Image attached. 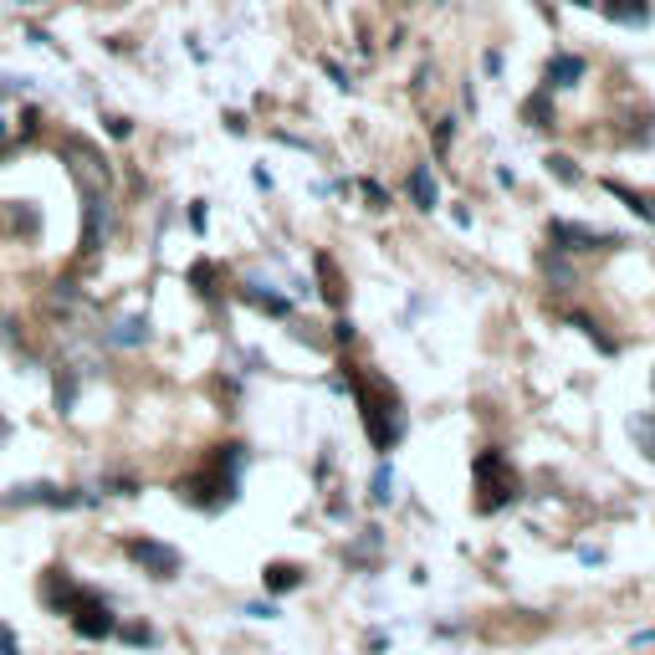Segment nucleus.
I'll list each match as a JSON object with an SVG mask.
<instances>
[{"label": "nucleus", "instance_id": "obj_15", "mask_svg": "<svg viewBox=\"0 0 655 655\" xmlns=\"http://www.w3.org/2000/svg\"><path fill=\"white\" fill-rule=\"evenodd\" d=\"M630 430H635V435H640V441H645V451H650V456H655V420H635V425H630Z\"/></svg>", "mask_w": 655, "mask_h": 655}, {"label": "nucleus", "instance_id": "obj_21", "mask_svg": "<svg viewBox=\"0 0 655 655\" xmlns=\"http://www.w3.org/2000/svg\"><path fill=\"white\" fill-rule=\"evenodd\" d=\"M635 645H655V630H640V635H635Z\"/></svg>", "mask_w": 655, "mask_h": 655}, {"label": "nucleus", "instance_id": "obj_8", "mask_svg": "<svg viewBox=\"0 0 655 655\" xmlns=\"http://www.w3.org/2000/svg\"><path fill=\"white\" fill-rule=\"evenodd\" d=\"M579 77H584V62H579V57H569V52L548 62V87H574Z\"/></svg>", "mask_w": 655, "mask_h": 655}, {"label": "nucleus", "instance_id": "obj_4", "mask_svg": "<svg viewBox=\"0 0 655 655\" xmlns=\"http://www.w3.org/2000/svg\"><path fill=\"white\" fill-rule=\"evenodd\" d=\"M128 558L144 563V569H149L154 579H169L174 569H180V553L164 548V543H154V538H128Z\"/></svg>", "mask_w": 655, "mask_h": 655}, {"label": "nucleus", "instance_id": "obj_20", "mask_svg": "<svg viewBox=\"0 0 655 655\" xmlns=\"http://www.w3.org/2000/svg\"><path fill=\"white\" fill-rule=\"evenodd\" d=\"M0 655H16V635L11 630H0Z\"/></svg>", "mask_w": 655, "mask_h": 655}, {"label": "nucleus", "instance_id": "obj_2", "mask_svg": "<svg viewBox=\"0 0 655 655\" xmlns=\"http://www.w3.org/2000/svg\"><path fill=\"white\" fill-rule=\"evenodd\" d=\"M476 476H482V507H487V512L512 502L517 476H512V466H507V456H502V451H487L482 461H476Z\"/></svg>", "mask_w": 655, "mask_h": 655}, {"label": "nucleus", "instance_id": "obj_10", "mask_svg": "<svg viewBox=\"0 0 655 655\" xmlns=\"http://www.w3.org/2000/svg\"><path fill=\"white\" fill-rule=\"evenodd\" d=\"M410 195H415L420 210H435V180H430V169H425V164L410 169Z\"/></svg>", "mask_w": 655, "mask_h": 655}, {"label": "nucleus", "instance_id": "obj_22", "mask_svg": "<svg viewBox=\"0 0 655 655\" xmlns=\"http://www.w3.org/2000/svg\"><path fill=\"white\" fill-rule=\"evenodd\" d=\"M0 134H6V128H0Z\"/></svg>", "mask_w": 655, "mask_h": 655}, {"label": "nucleus", "instance_id": "obj_7", "mask_svg": "<svg viewBox=\"0 0 655 655\" xmlns=\"http://www.w3.org/2000/svg\"><path fill=\"white\" fill-rule=\"evenodd\" d=\"M108 226V205L98 190H87V231H82V251H98V236Z\"/></svg>", "mask_w": 655, "mask_h": 655}, {"label": "nucleus", "instance_id": "obj_12", "mask_svg": "<svg viewBox=\"0 0 655 655\" xmlns=\"http://www.w3.org/2000/svg\"><path fill=\"white\" fill-rule=\"evenodd\" d=\"M302 584V574L292 569V563H272V569H267V589L272 594H282V589H297Z\"/></svg>", "mask_w": 655, "mask_h": 655}, {"label": "nucleus", "instance_id": "obj_14", "mask_svg": "<svg viewBox=\"0 0 655 655\" xmlns=\"http://www.w3.org/2000/svg\"><path fill=\"white\" fill-rule=\"evenodd\" d=\"M72 400H77V379L57 374V410H72Z\"/></svg>", "mask_w": 655, "mask_h": 655}, {"label": "nucleus", "instance_id": "obj_11", "mask_svg": "<svg viewBox=\"0 0 655 655\" xmlns=\"http://www.w3.org/2000/svg\"><path fill=\"white\" fill-rule=\"evenodd\" d=\"M604 16L609 21H625V26H645V6H640V0H609Z\"/></svg>", "mask_w": 655, "mask_h": 655}, {"label": "nucleus", "instance_id": "obj_23", "mask_svg": "<svg viewBox=\"0 0 655 655\" xmlns=\"http://www.w3.org/2000/svg\"><path fill=\"white\" fill-rule=\"evenodd\" d=\"M0 430H6V425H0Z\"/></svg>", "mask_w": 655, "mask_h": 655}, {"label": "nucleus", "instance_id": "obj_9", "mask_svg": "<svg viewBox=\"0 0 655 655\" xmlns=\"http://www.w3.org/2000/svg\"><path fill=\"white\" fill-rule=\"evenodd\" d=\"M241 297H246V302H256V308H267V313H292V302H287V297H277V292H261V282H246V287H241Z\"/></svg>", "mask_w": 655, "mask_h": 655}, {"label": "nucleus", "instance_id": "obj_16", "mask_svg": "<svg viewBox=\"0 0 655 655\" xmlns=\"http://www.w3.org/2000/svg\"><path fill=\"white\" fill-rule=\"evenodd\" d=\"M538 118V128H548V98H538V103H528V123Z\"/></svg>", "mask_w": 655, "mask_h": 655}, {"label": "nucleus", "instance_id": "obj_18", "mask_svg": "<svg viewBox=\"0 0 655 655\" xmlns=\"http://www.w3.org/2000/svg\"><path fill=\"white\" fill-rule=\"evenodd\" d=\"M553 164V174H558V180H579V169L569 164V159H548Z\"/></svg>", "mask_w": 655, "mask_h": 655}, {"label": "nucleus", "instance_id": "obj_1", "mask_svg": "<svg viewBox=\"0 0 655 655\" xmlns=\"http://www.w3.org/2000/svg\"><path fill=\"white\" fill-rule=\"evenodd\" d=\"M364 425H369V435H374V446H379V451H389V446L400 441V430H405V415H400V400L389 395L384 384H379V400H374V405L364 400Z\"/></svg>", "mask_w": 655, "mask_h": 655}, {"label": "nucleus", "instance_id": "obj_17", "mask_svg": "<svg viewBox=\"0 0 655 655\" xmlns=\"http://www.w3.org/2000/svg\"><path fill=\"white\" fill-rule=\"evenodd\" d=\"M451 139H456V123H451V118H446V123H441V128H435V149H446V144H451Z\"/></svg>", "mask_w": 655, "mask_h": 655}, {"label": "nucleus", "instance_id": "obj_13", "mask_svg": "<svg viewBox=\"0 0 655 655\" xmlns=\"http://www.w3.org/2000/svg\"><path fill=\"white\" fill-rule=\"evenodd\" d=\"M149 338V323L144 318H128V323H118V333H113V343H144Z\"/></svg>", "mask_w": 655, "mask_h": 655}, {"label": "nucleus", "instance_id": "obj_5", "mask_svg": "<svg viewBox=\"0 0 655 655\" xmlns=\"http://www.w3.org/2000/svg\"><path fill=\"white\" fill-rule=\"evenodd\" d=\"M41 599H47L52 609H72V599H77V584L67 579V569H47V579H41Z\"/></svg>", "mask_w": 655, "mask_h": 655}, {"label": "nucleus", "instance_id": "obj_19", "mask_svg": "<svg viewBox=\"0 0 655 655\" xmlns=\"http://www.w3.org/2000/svg\"><path fill=\"white\" fill-rule=\"evenodd\" d=\"M123 640H134V645H149L154 635H149V625H128V630H123Z\"/></svg>", "mask_w": 655, "mask_h": 655}, {"label": "nucleus", "instance_id": "obj_6", "mask_svg": "<svg viewBox=\"0 0 655 655\" xmlns=\"http://www.w3.org/2000/svg\"><path fill=\"white\" fill-rule=\"evenodd\" d=\"M553 241L563 251H594V246H604V236H594L589 226H569V221H553Z\"/></svg>", "mask_w": 655, "mask_h": 655}, {"label": "nucleus", "instance_id": "obj_3", "mask_svg": "<svg viewBox=\"0 0 655 655\" xmlns=\"http://www.w3.org/2000/svg\"><path fill=\"white\" fill-rule=\"evenodd\" d=\"M72 630L82 635V640H108L113 630H118V620L108 615V604L98 599V594H87V589H77V599H72Z\"/></svg>", "mask_w": 655, "mask_h": 655}]
</instances>
